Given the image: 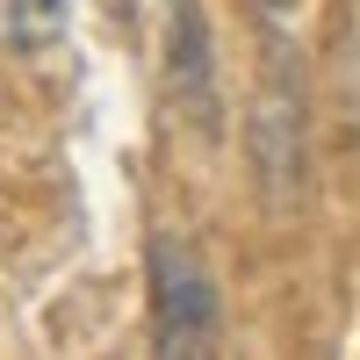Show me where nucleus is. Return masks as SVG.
I'll return each mask as SVG.
<instances>
[{
	"label": "nucleus",
	"instance_id": "obj_1",
	"mask_svg": "<svg viewBox=\"0 0 360 360\" xmlns=\"http://www.w3.org/2000/svg\"><path fill=\"white\" fill-rule=\"evenodd\" d=\"M152 339L159 353H202L217 339V281L173 238L152 245Z\"/></svg>",
	"mask_w": 360,
	"mask_h": 360
},
{
	"label": "nucleus",
	"instance_id": "obj_3",
	"mask_svg": "<svg viewBox=\"0 0 360 360\" xmlns=\"http://www.w3.org/2000/svg\"><path fill=\"white\" fill-rule=\"evenodd\" d=\"M259 8H266V15H295V8H303V0H259Z\"/></svg>",
	"mask_w": 360,
	"mask_h": 360
},
{
	"label": "nucleus",
	"instance_id": "obj_2",
	"mask_svg": "<svg viewBox=\"0 0 360 360\" xmlns=\"http://www.w3.org/2000/svg\"><path fill=\"white\" fill-rule=\"evenodd\" d=\"M65 29V0H0V44L8 51H44Z\"/></svg>",
	"mask_w": 360,
	"mask_h": 360
}]
</instances>
